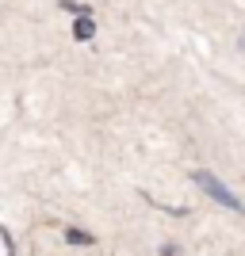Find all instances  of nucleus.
<instances>
[{"label":"nucleus","instance_id":"obj_1","mask_svg":"<svg viewBox=\"0 0 245 256\" xmlns=\"http://www.w3.org/2000/svg\"><path fill=\"white\" fill-rule=\"evenodd\" d=\"M192 180L199 184V188H203L207 195H211V199H214L218 206H226V210H237V214L245 210V203L237 199L234 192H230V188H226L222 180H218V176H214V172H207V168H195V172H192Z\"/></svg>","mask_w":245,"mask_h":256},{"label":"nucleus","instance_id":"obj_5","mask_svg":"<svg viewBox=\"0 0 245 256\" xmlns=\"http://www.w3.org/2000/svg\"><path fill=\"white\" fill-rule=\"evenodd\" d=\"M237 46H241V50H245V31H241V38H237Z\"/></svg>","mask_w":245,"mask_h":256},{"label":"nucleus","instance_id":"obj_3","mask_svg":"<svg viewBox=\"0 0 245 256\" xmlns=\"http://www.w3.org/2000/svg\"><path fill=\"white\" fill-rule=\"evenodd\" d=\"M62 234H65V241H69V245H96V237L85 234V230H62Z\"/></svg>","mask_w":245,"mask_h":256},{"label":"nucleus","instance_id":"obj_2","mask_svg":"<svg viewBox=\"0 0 245 256\" xmlns=\"http://www.w3.org/2000/svg\"><path fill=\"white\" fill-rule=\"evenodd\" d=\"M92 34H96V20H92V12H88V16H77V23H73V38H77V42H88Z\"/></svg>","mask_w":245,"mask_h":256},{"label":"nucleus","instance_id":"obj_4","mask_svg":"<svg viewBox=\"0 0 245 256\" xmlns=\"http://www.w3.org/2000/svg\"><path fill=\"white\" fill-rule=\"evenodd\" d=\"M0 241H4V256H16V241H12V230H0Z\"/></svg>","mask_w":245,"mask_h":256}]
</instances>
